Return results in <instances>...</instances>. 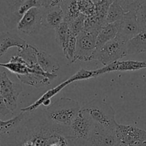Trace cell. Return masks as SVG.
Here are the masks:
<instances>
[{
    "label": "cell",
    "instance_id": "41",
    "mask_svg": "<svg viewBox=\"0 0 146 146\" xmlns=\"http://www.w3.org/2000/svg\"><path fill=\"white\" fill-rule=\"evenodd\" d=\"M145 3H146V0H145Z\"/></svg>",
    "mask_w": 146,
    "mask_h": 146
},
{
    "label": "cell",
    "instance_id": "22",
    "mask_svg": "<svg viewBox=\"0 0 146 146\" xmlns=\"http://www.w3.org/2000/svg\"><path fill=\"white\" fill-rule=\"evenodd\" d=\"M25 112H21L15 117L7 121L0 120V133L4 135H8L17 129L25 118Z\"/></svg>",
    "mask_w": 146,
    "mask_h": 146
},
{
    "label": "cell",
    "instance_id": "25",
    "mask_svg": "<svg viewBox=\"0 0 146 146\" xmlns=\"http://www.w3.org/2000/svg\"><path fill=\"white\" fill-rule=\"evenodd\" d=\"M125 14V12L123 9L118 4V1L115 0L110 5L108 10L106 18V24H111L120 21L122 19Z\"/></svg>",
    "mask_w": 146,
    "mask_h": 146
},
{
    "label": "cell",
    "instance_id": "11",
    "mask_svg": "<svg viewBox=\"0 0 146 146\" xmlns=\"http://www.w3.org/2000/svg\"><path fill=\"white\" fill-rule=\"evenodd\" d=\"M29 43L18 34L10 31L0 33V58L5 55L8 50L12 47H17L18 51L25 48Z\"/></svg>",
    "mask_w": 146,
    "mask_h": 146
},
{
    "label": "cell",
    "instance_id": "15",
    "mask_svg": "<svg viewBox=\"0 0 146 146\" xmlns=\"http://www.w3.org/2000/svg\"><path fill=\"white\" fill-rule=\"evenodd\" d=\"M0 66L7 68L17 76H23L32 73V70L28 66L27 61L19 55L11 56L8 63H0Z\"/></svg>",
    "mask_w": 146,
    "mask_h": 146
},
{
    "label": "cell",
    "instance_id": "40",
    "mask_svg": "<svg viewBox=\"0 0 146 146\" xmlns=\"http://www.w3.org/2000/svg\"><path fill=\"white\" fill-rule=\"evenodd\" d=\"M143 7H144V8H145V9H146V3H145V4H143Z\"/></svg>",
    "mask_w": 146,
    "mask_h": 146
},
{
    "label": "cell",
    "instance_id": "18",
    "mask_svg": "<svg viewBox=\"0 0 146 146\" xmlns=\"http://www.w3.org/2000/svg\"><path fill=\"white\" fill-rule=\"evenodd\" d=\"M118 22L106 24L101 28L96 38V48L102 46L108 41L115 39L118 35Z\"/></svg>",
    "mask_w": 146,
    "mask_h": 146
},
{
    "label": "cell",
    "instance_id": "29",
    "mask_svg": "<svg viewBox=\"0 0 146 146\" xmlns=\"http://www.w3.org/2000/svg\"><path fill=\"white\" fill-rule=\"evenodd\" d=\"M78 6L81 14L91 17L96 13V4L92 0H78Z\"/></svg>",
    "mask_w": 146,
    "mask_h": 146
},
{
    "label": "cell",
    "instance_id": "9",
    "mask_svg": "<svg viewBox=\"0 0 146 146\" xmlns=\"http://www.w3.org/2000/svg\"><path fill=\"white\" fill-rule=\"evenodd\" d=\"M118 22V32L116 38L128 42L131 38L141 31L138 23L136 11L125 12L122 19Z\"/></svg>",
    "mask_w": 146,
    "mask_h": 146
},
{
    "label": "cell",
    "instance_id": "5",
    "mask_svg": "<svg viewBox=\"0 0 146 146\" xmlns=\"http://www.w3.org/2000/svg\"><path fill=\"white\" fill-rule=\"evenodd\" d=\"M46 8L34 7L29 10L19 22L17 29L19 32L27 35L36 34L44 25V14Z\"/></svg>",
    "mask_w": 146,
    "mask_h": 146
},
{
    "label": "cell",
    "instance_id": "37",
    "mask_svg": "<svg viewBox=\"0 0 146 146\" xmlns=\"http://www.w3.org/2000/svg\"><path fill=\"white\" fill-rule=\"evenodd\" d=\"M3 139H4V135L0 133V146H2L3 145Z\"/></svg>",
    "mask_w": 146,
    "mask_h": 146
},
{
    "label": "cell",
    "instance_id": "38",
    "mask_svg": "<svg viewBox=\"0 0 146 146\" xmlns=\"http://www.w3.org/2000/svg\"><path fill=\"white\" fill-rule=\"evenodd\" d=\"M115 146H129V145H125V144H124V143H120V142H118V143H117L116 145H115Z\"/></svg>",
    "mask_w": 146,
    "mask_h": 146
},
{
    "label": "cell",
    "instance_id": "21",
    "mask_svg": "<svg viewBox=\"0 0 146 146\" xmlns=\"http://www.w3.org/2000/svg\"><path fill=\"white\" fill-rule=\"evenodd\" d=\"M64 14V21L70 24L79 17L81 12L78 6V0H66L61 5Z\"/></svg>",
    "mask_w": 146,
    "mask_h": 146
},
{
    "label": "cell",
    "instance_id": "26",
    "mask_svg": "<svg viewBox=\"0 0 146 146\" xmlns=\"http://www.w3.org/2000/svg\"><path fill=\"white\" fill-rule=\"evenodd\" d=\"M101 75H102V74H101V71H100V68L97 70H93V71L81 68V70L77 71L75 74L71 76L68 79L70 80L71 83H73L75 82V81L90 79V78L98 77Z\"/></svg>",
    "mask_w": 146,
    "mask_h": 146
},
{
    "label": "cell",
    "instance_id": "23",
    "mask_svg": "<svg viewBox=\"0 0 146 146\" xmlns=\"http://www.w3.org/2000/svg\"><path fill=\"white\" fill-rule=\"evenodd\" d=\"M27 0H0V16L4 19L11 15Z\"/></svg>",
    "mask_w": 146,
    "mask_h": 146
},
{
    "label": "cell",
    "instance_id": "36",
    "mask_svg": "<svg viewBox=\"0 0 146 146\" xmlns=\"http://www.w3.org/2000/svg\"><path fill=\"white\" fill-rule=\"evenodd\" d=\"M133 146H146V139L144 140V141H142V142L136 144V145Z\"/></svg>",
    "mask_w": 146,
    "mask_h": 146
},
{
    "label": "cell",
    "instance_id": "14",
    "mask_svg": "<svg viewBox=\"0 0 146 146\" xmlns=\"http://www.w3.org/2000/svg\"><path fill=\"white\" fill-rule=\"evenodd\" d=\"M64 21V14L61 6L46 8L44 14V25L55 29Z\"/></svg>",
    "mask_w": 146,
    "mask_h": 146
},
{
    "label": "cell",
    "instance_id": "17",
    "mask_svg": "<svg viewBox=\"0 0 146 146\" xmlns=\"http://www.w3.org/2000/svg\"><path fill=\"white\" fill-rule=\"evenodd\" d=\"M71 82L70 81L69 79H67L66 81H64L63 83L60 84L59 85H58L57 86L54 87V88L49 89L48 91H47L44 95L41 96L38 100L35 101L34 104H32L31 105L29 106L26 107V108H21V112H25V113H30L32 112V111H36L40 106L43 105V104L44 103V101H46V100L51 99V98L56 96V94H58L60 91L62 89H64L65 87H66L67 86H68L69 84H71Z\"/></svg>",
    "mask_w": 146,
    "mask_h": 146
},
{
    "label": "cell",
    "instance_id": "30",
    "mask_svg": "<svg viewBox=\"0 0 146 146\" xmlns=\"http://www.w3.org/2000/svg\"><path fill=\"white\" fill-rule=\"evenodd\" d=\"M86 19V17L81 14L79 17H77L73 21H71L70 24H68L71 34L77 36L80 33L84 31Z\"/></svg>",
    "mask_w": 146,
    "mask_h": 146
},
{
    "label": "cell",
    "instance_id": "39",
    "mask_svg": "<svg viewBox=\"0 0 146 146\" xmlns=\"http://www.w3.org/2000/svg\"><path fill=\"white\" fill-rule=\"evenodd\" d=\"M92 1H94V3H95V4H96V2H97V1H99V0H92Z\"/></svg>",
    "mask_w": 146,
    "mask_h": 146
},
{
    "label": "cell",
    "instance_id": "20",
    "mask_svg": "<svg viewBox=\"0 0 146 146\" xmlns=\"http://www.w3.org/2000/svg\"><path fill=\"white\" fill-rule=\"evenodd\" d=\"M18 79L23 84L35 88H41L50 84L51 80L47 77L34 73H29L23 76H17Z\"/></svg>",
    "mask_w": 146,
    "mask_h": 146
},
{
    "label": "cell",
    "instance_id": "2",
    "mask_svg": "<svg viewBox=\"0 0 146 146\" xmlns=\"http://www.w3.org/2000/svg\"><path fill=\"white\" fill-rule=\"evenodd\" d=\"M81 109L91 118L94 123L115 131L118 123L115 121V110L110 104L105 101L94 99Z\"/></svg>",
    "mask_w": 146,
    "mask_h": 146
},
{
    "label": "cell",
    "instance_id": "28",
    "mask_svg": "<svg viewBox=\"0 0 146 146\" xmlns=\"http://www.w3.org/2000/svg\"><path fill=\"white\" fill-rule=\"evenodd\" d=\"M115 0H112L114 1ZM125 12L136 11L145 3V0H117Z\"/></svg>",
    "mask_w": 146,
    "mask_h": 146
},
{
    "label": "cell",
    "instance_id": "31",
    "mask_svg": "<svg viewBox=\"0 0 146 146\" xmlns=\"http://www.w3.org/2000/svg\"><path fill=\"white\" fill-rule=\"evenodd\" d=\"M136 15L141 31H146V9L143 6L136 11Z\"/></svg>",
    "mask_w": 146,
    "mask_h": 146
},
{
    "label": "cell",
    "instance_id": "33",
    "mask_svg": "<svg viewBox=\"0 0 146 146\" xmlns=\"http://www.w3.org/2000/svg\"><path fill=\"white\" fill-rule=\"evenodd\" d=\"M11 112L9 111V109L7 108L5 104H4V100H3L2 96H1V89H0V115H1L2 116H6L7 115L9 114Z\"/></svg>",
    "mask_w": 146,
    "mask_h": 146
},
{
    "label": "cell",
    "instance_id": "16",
    "mask_svg": "<svg viewBox=\"0 0 146 146\" xmlns=\"http://www.w3.org/2000/svg\"><path fill=\"white\" fill-rule=\"evenodd\" d=\"M36 58L37 63L45 72L56 74L59 70V62L48 53L37 48Z\"/></svg>",
    "mask_w": 146,
    "mask_h": 146
},
{
    "label": "cell",
    "instance_id": "35",
    "mask_svg": "<svg viewBox=\"0 0 146 146\" xmlns=\"http://www.w3.org/2000/svg\"><path fill=\"white\" fill-rule=\"evenodd\" d=\"M44 8H48L51 0H41Z\"/></svg>",
    "mask_w": 146,
    "mask_h": 146
},
{
    "label": "cell",
    "instance_id": "6",
    "mask_svg": "<svg viewBox=\"0 0 146 146\" xmlns=\"http://www.w3.org/2000/svg\"><path fill=\"white\" fill-rule=\"evenodd\" d=\"M0 89L6 106L10 112L13 113L17 108V101L22 91V87L11 81L7 72L3 71L0 73Z\"/></svg>",
    "mask_w": 146,
    "mask_h": 146
},
{
    "label": "cell",
    "instance_id": "27",
    "mask_svg": "<svg viewBox=\"0 0 146 146\" xmlns=\"http://www.w3.org/2000/svg\"><path fill=\"white\" fill-rule=\"evenodd\" d=\"M76 36H74V34H71L65 50L63 51L69 64L76 62Z\"/></svg>",
    "mask_w": 146,
    "mask_h": 146
},
{
    "label": "cell",
    "instance_id": "19",
    "mask_svg": "<svg viewBox=\"0 0 146 146\" xmlns=\"http://www.w3.org/2000/svg\"><path fill=\"white\" fill-rule=\"evenodd\" d=\"M126 51L127 55L146 53V31H141L127 42Z\"/></svg>",
    "mask_w": 146,
    "mask_h": 146
},
{
    "label": "cell",
    "instance_id": "1",
    "mask_svg": "<svg viewBox=\"0 0 146 146\" xmlns=\"http://www.w3.org/2000/svg\"><path fill=\"white\" fill-rule=\"evenodd\" d=\"M79 104L71 98H61L47 107L45 115L54 125L68 128L81 110Z\"/></svg>",
    "mask_w": 146,
    "mask_h": 146
},
{
    "label": "cell",
    "instance_id": "8",
    "mask_svg": "<svg viewBox=\"0 0 146 146\" xmlns=\"http://www.w3.org/2000/svg\"><path fill=\"white\" fill-rule=\"evenodd\" d=\"M115 135L118 142L133 146L146 139V131L131 125L117 124Z\"/></svg>",
    "mask_w": 146,
    "mask_h": 146
},
{
    "label": "cell",
    "instance_id": "24",
    "mask_svg": "<svg viewBox=\"0 0 146 146\" xmlns=\"http://www.w3.org/2000/svg\"><path fill=\"white\" fill-rule=\"evenodd\" d=\"M55 33L56 40L58 42V45L60 46L62 51H64L66 46L68 38L71 34L68 23L65 22V21L61 23L58 27L55 29Z\"/></svg>",
    "mask_w": 146,
    "mask_h": 146
},
{
    "label": "cell",
    "instance_id": "32",
    "mask_svg": "<svg viewBox=\"0 0 146 146\" xmlns=\"http://www.w3.org/2000/svg\"><path fill=\"white\" fill-rule=\"evenodd\" d=\"M68 141L70 146H91L88 141L77 140L71 137H68Z\"/></svg>",
    "mask_w": 146,
    "mask_h": 146
},
{
    "label": "cell",
    "instance_id": "13",
    "mask_svg": "<svg viewBox=\"0 0 146 146\" xmlns=\"http://www.w3.org/2000/svg\"><path fill=\"white\" fill-rule=\"evenodd\" d=\"M143 68H146V62H144V61H133V60H127V61L118 60L109 65L100 68V71H101V74H104L106 73L112 72V71H139Z\"/></svg>",
    "mask_w": 146,
    "mask_h": 146
},
{
    "label": "cell",
    "instance_id": "12",
    "mask_svg": "<svg viewBox=\"0 0 146 146\" xmlns=\"http://www.w3.org/2000/svg\"><path fill=\"white\" fill-rule=\"evenodd\" d=\"M34 7H43V8H44L41 0H27L16 12H14L11 15L9 16L8 17L2 19L4 25L9 29H13L14 28H17L19 22L23 16L29 10L31 9V8H34Z\"/></svg>",
    "mask_w": 146,
    "mask_h": 146
},
{
    "label": "cell",
    "instance_id": "3",
    "mask_svg": "<svg viewBox=\"0 0 146 146\" xmlns=\"http://www.w3.org/2000/svg\"><path fill=\"white\" fill-rule=\"evenodd\" d=\"M127 42L115 39L108 41L99 48H96L94 54V60H98L104 66L118 61L127 56Z\"/></svg>",
    "mask_w": 146,
    "mask_h": 146
},
{
    "label": "cell",
    "instance_id": "7",
    "mask_svg": "<svg viewBox=\"0 0 146 146\" xmlns=\"http://www.w3.org/2000/svg\"><path fill=\"white\" fill-rule=\"evenodd\" d=\"M93 126L94 122L81 109L72 123L68 127L70 137L77 140L88 141Z\"/></svg>",
    "mask_w": 146,
    "mask_h": 146
},
{
    "label": "cell",
    "instance_id": "10",
    "mask_svg": "<svg viewBox=\"0 0 146 146\" xmlns=\"http://www.w3.org/2000/svg\"><path fill=\"white\" fill-rule=\"evenodd\" d=\"M88 142L91 146H115L118 141L115 131L94 123Z\"/></svg>",
    "mask_w": 146,
    "mask_h": 146
},
{
    "label": "cell",
    "instance_id": "4",
    "mask_svg": "<svg viewBox=\"0 0 146 146\" xmlns=\"http://www.w3.org/2000/svg\"><path fill=\"white\" fill-rule=\"evenodd\" d=\"M97 32L83 31L76 36L75 61H91L96 49Z\"/></svg>",
    "mask_w": 146,
    "mask_h": 146
},
{
    "label": "cell",
    "instance_id": "34",
    "mask_svg": "<svg viewBox=\"0 0 146 146\" xmlns=\"http://www.w3.org/2000/svg\"><path fill=\"white\" fill-rule=\"evenodd\" d=\"M66 0H51L50 2L49 7H54L56 6H61Z\"/></svg>",
    "mask_w": 146,
    "mask_h": 146
}]
</instances>
